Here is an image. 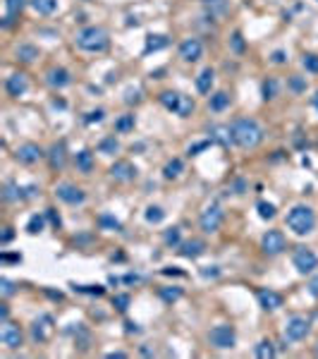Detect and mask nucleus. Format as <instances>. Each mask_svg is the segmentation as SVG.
I'll return each mask as SVG.
<instances>
[{"label":"nucleus","mask_w":318,"mask_h":359,"mask_svg":"<svg viewBox=\"0 0 318 359\" xmlns=\"http://www.w3.org/2000/svg\"><path fill=\"white\" fill-rule=\"evenodd\" d=\"M230 134L239 148H256L263 141V127L251 118H239L230 125Z\"/></svg>","instance_id":"f257e3e1"},{"label":"nucleus","mask_w":318,"mask_h":359,"mask_svg":"<svg viewBox=\"0 0 318 359\" xmlns=\"http://www.w3.org/2000/svg\"><path fill=\"white\" fill-rule=\"evenodd\" d=\"M74 46L79 48V50H84V53H103L110 46L108 31L100 27H84L77 31Z\"/></svg>","instance_id":"f03ea898"},{"label":"nucleus","mask_w":318,"mask_h":359,"mask_svg":"<svg viewBox=\"0 0 318 359\" xmlns=\"http://www.w3.org/2000/svg\"><path fill=\"white\" fill-rule=\"evenodd\" d=\"M287 228H290L294 235H309L313 228H316V213L311 206L306 203H299V206H294L290 213H287Z\"/></svg>","instance_id":"7ed1b4c3"},{"label":"nucleus","mask_w":318,"mask_h":359,"mask_svg":"<svg viewBox=\"0 0 318 359\" xmlns=\"http://www.w3.org/2000/svg\"><path fill=\"white\" fill-rule=\"evenodd\" d=\"M158 98H161V103H163L168 111L177 113V115H182V118H187V115L194 113V101L187 98V96H182V93H177V91H163Z\"/></svg>","instance_id":"20e7f679"},{"label":"nucleus","mask_w":318,"mask_h":359,"mask_svg":"<svg viewBox=\"0 0 318 359\" xmlns=\"http://www.w3.org/2000/svg\"><path fill=\"white\" fill-rule=\"evenodd\" d=\"M208 342L216 347V350H230V347H235L237 333H235V328H232V326L220 323V326H216V328H210Z\"/></svg>","instance_id":"39448f33"},{"label":"nucleus","mask_w":318,"mask_h":359,"mask_svg":"<svg viewBox=\"0 0 318 359\" xmlns=\"http://www.w3.org/2000/svg\"><path fill=\"white\" fill-rule=\"evenodd\" d=\"M292 264H294V268L299 271L301 276H306V273H313L318 268V257L309 247H297L294 254H292Z\"/></svg>","instance_id":"423d86ee"},{"label":"nucleus","mask_w":318,"mask_h":359,"mask_svg":"<svg viewBox=\"0 0 318 359\" xmlns=\"http://www.w3.org/2000/svg\"><path fill=\"white\" fill-rule=\"evenodd\" d=\"M220 223H223V209H220L218 203H210V206H206V209L201 211L199 225H201V230L206 232V235H213V232H218Z\"/></svg>","instance_id":"0eeeda50"},{"label":"nucleus","mask_w":318,"mask_h":359,"mask_svg":"<svg viewBox=\"0 0 318 359\" xmlns=\"http://www.w3.org/2000/svg\"><path fill=\"white\" fill-rule=\"evenodd\" d=\"M306 333H309V319H304V316H292L287 326H285V340L287 342H299L306 338Z\"/></svg>","instance_id":"6e6552de"},{"label":"nucleus","mask_w":318,"mask_h":359,"mask_svg":"<svg viewBox=\"0 0 318 359\" xmlns=\"http://www.w3.org/2000/svg\"><path fill=\"white\" fill-rule=\"evenodd\" d=\"M55 196L60 199V201L70 203V206H77V203H84V199H86V194L77 187V184H70V182H63L55 187Z\"/></svg>","instance_id":"1a4fd4ad"},{"label":"nucleus","mask_w":318,"mask_h":359,"mask_svg":"<svg viewBox=\"0 0 318 359\" xmlns=\"http://www.w3.org/2000/svg\"><path fill=\"white\" fill-rule=\"evenodd\" d=\"M261 247L268 257H275V254H282L285 247H287V242H285V235L280 230H268L261 239Z\"/></svg>","instance_id":"9d476101"},{"label":"nucleus","mask_w":318,"mask_h":359,"mask_svg":"<svg viewBox=\"0 0 318 359\" xmlns=\"http://www.w3.org/2000/svg\"><path fill=\"white\" fill-rule=\"evenodd\" d=\"M201 56H203V46H201L199 38L191 36L180 43V58L184 63H196V60H201Z\"/></svg>","instance_id":"9b49d317"},{"label":"nucleus","mask_w":318,"mask_h":359,"mask_svg":"<svg viewBox=\"0 0 318 359\" xmlns=\"http://www.w3.org/2000/svg\"><path fill=\"white\" fill-rule=\"evenodd\" d=\"M0 342L10 347V350H17L22 347V331H19L17 326H12V323H3V328H0Z\"/></svg>","instance_id":"f8f14e48"},{"label":"nucleus","mask_w":318,"mask_h":359,"mask_svg":"<svg viewBox=\"0 0 318 359\" xmlns=\"http://www.w3.org/2000/svg\"><path fill=\"white\" fill-rule=\"evenodd\" d=\"M43 156L45 153L41 151L38 144H24V146H19L17 153H15V158H17L19 163H24V166H34V163H38Z\"/></svg>","instance_id":"ddd939ff"},{"label":"nucleus","mask_w":318,"mask_h":359,"mask_svg":"<svg viewBox=\"0 0 318 359\" xmlns=\"http://www.w3.org/2000/svg\"><path fill=\"white\" fill-rule=\"evenodd\" d=\"M70 82H72V77L65 67H50L45 72V84L53 89H65V86H70Z\"/></svg>","instance_id":"4468645a"},{"label":"nucleus","mask_w":318,"mask_h":359,"mask_svg":"<svg viewBox=\"0 0 318 359\" xmlns=\"http://www.w3.org/2000/svg\"><path fill=\"white\" fill-rule=\"evenodd\" d=\"M110 177L118 180V182H132L136 177V166H132L129 161H118L110 168Z\"/></svg>","instance_id":"2eb2a0df"},{"label":"nucleus","mask_w":318,"mask_h":359,"mask_svg":"<svg viewBox=\"0 0 318 359\" xmlns=\"http://www.w3.org/2000/svg\"><path fill=\"white\" fill-rule=\"evenodd\" d=\"M5 89H8V93L12 96V98H19V96H24L29 89V82H27V74H12V77H8V82H5Z\"/></svg>","instance_id":"dca6fc26"},{"label":"nucleus","mask_w":318,"mask_h":359,"mask_svg":"<svg viewBox=\"0 0 318 359\" xmlns=\"http://www.w3.org/2000/svg\"><path fill=\"white\" fill-rule=\"evenodd\" d=\"M50 323H53V319H50L48 314L38 316L36 321H34V326H31V338L36 342H45L48 335H50Z\"/></svg>","instance_id":"f3484780"},{"label":"nucleus","mask_w":318,"mask_h":359,"mask_svg":"<svg viewBox=\"0 0 318 359\" xmlns=\"http://www.w3.org/2000/svg\"><path fill=\"white\" fill-rule=\"evenodd\" d=\"M256 297H258V304L263 306L266 312H278L282 306V297L275 290H258Z\"/></svg>","instance_id":"a211bd4d"},{"label":"nucleus","mask_w":318,"mask_h":359,"mask_svg":"<svg viewBox=\"0 0 318 359\" xmlns=\"http://www.w3.org/2000/svg\"><path fill=\"white\" fill-rule=\"evenodd\" d=\"M48 156V163L53 170H63L65 168V161H67V148H65V141H58L50 146V151L45 153Z\"/></svg>","instance_id":"6ab92c4d"},{"label":"nucleus","mask_w":318,"mask_h":359,"mask_svg":"<svg viewBox=\"0 0 318 359\" xmlns=\"http://www.w3.org/2000/svg\"><path fill=\"white\" fill-rule=\"evenodd\" d=\"M213 82H216V72L210 70V67H203L196 77V91L199 93H210L213 89Z\"/></svg>","instance_id":"aec40b11"},{"label":"nucleus","mask_w":318,"mask_h":359,"mask_svg":"<svg viewBox=\"0 0 318 359\" xmlns=\"http://www.w3.org/2000/svg\"><path fill=\"white\" fill-rule=\"evenodd\" d=\"M203 251H206V244H203L201 239H189V242H184L180 249V254L187 259H196V257H201Z\"/></svg>","instance_id":"412c9836"},{"label":"nucleus","mask_w":318,"mask_h":359,"mask_svg":"<svg viewBox=\"0 0 318 359\" xmlns=\"http://www.w3.org/2000/svg\"><path fill=\"white\" fill-rule=\"evenodd\" d=\"M22 8H24V0H5V10H8V17L3 19V27H5V29L12 27V22H15V17H17L19 12H22Z\"/></svg>","instance_id":"4be33fe9"},{"label":"nucleus","mask_w":318,"mask_h":359,"mask_svg":"<svg viewBox=\"0 0 318 359\" xmlns=\"http://www.w3.org/2000/svg\"><path fill=\"white\" fill-rule=\"evenodd\" d=\"M227 106H230V93L227 91H218V93H213V96H210L208 108L213 113H223Z\"/></svg>","instance_id":"5701e85b"},{"label":"nucleus","mask_w":318,"mask_h":359,"mask_svg":"<svg viewBox=\"0 0 318 359\" xmlns=\"http://www.w3.org/2000/svg\"><path fill=\"white\" fill-rule=\"evenodd\" d=\"M74 163H77V168H79L82 173H91V170H93V153H91L89 148H84V151L77 153Z\"/></svg>","instance_id":"b1692460"},{"label":"nucleus","mask_w":318,"mask_h":359,"mask_svg":"<svg viewBox=\"0 0 318 359\" xmlns=\"http://www.w3.org/2000/svg\"><path fill=\"white\" fill-rule=\"evenodd\" d=\"M182 170H184V163H182V158H173V161H168V166L163 168V175L168 180H175V177L182 175Z\"/></svg>","instance_id":"393cba45"},{"label":"nucleus","mask_w":318,"mask_h":359,"mask_svg":"<svg viewBox=\"0 0 318 359\" xmlns=\"http://www.w3.org/2000/svg\"><path fill=\"white\" fill-rule=\"evenodd\" d=\"M31 8L36 10L38 15H53L58 10V0H31Z\"/></svg>","instance_id":"a878e982"},{"label":"nucleus","mask_w":318,"mask_h":359,"mask_svg":"<svg viewBox=\"0 0 318 359\" xmlns=\"http://www.w3.org/2000/svg\"><path fill=\"white\" fill-rule=\"evenodd\" d=\"M218 141L223 146H230V141H232V134H230V127H210V141Z\"/></svg>","instance_id":"bb28decb"},{"label":"nucleus","mask_w":318,"mask_h":359,"mask_svg":"<svg viewBox=\"0 0 318 359\" xmlns=\"http://www.w3.org/2000/svg\"><path fill=\"white\" fill-rule=\"evenodd\" d=\"M38 58V48L36 46H29V43H24V46L17 48V60H22V63H34Z\"/></svg>","instance_id":"cd10ccee"},{"label":"nucleus","mask_w":318,"mask_h":359,"mask_svg":"<svg viewBox=\"0 0 318 359\" xmlns=\"http://www.w3.org/2000/svg\"><path fill=\"white\" fill-rule=\"evenodd\" d=\"M158 295H161V299H163V302L173 304V302H177V299L182 297V287H177V285H173V287H161V290H158Z\"/></svg>","instance_id":"c85d7f7f"},{"label":"nucleus","mask_w":318,"mask_h":359,"mask_svg":"<svg viewBox=\"0 0 318 359\" xmlns=\"http://www.w3.org/2000/svg\"><path fill=\"white\" fill-rule=\"evenodd\" d=\"M254 352H256V357H258V359H271V357H275V347H273L271 340H261V342H258V345L254 347Z\"/></svg>","instance_id":"c756f323"},{"label":"nucleus","mask_w":318,"mask_h":359,"mask_svg":"<svg viewBox=\"0 0 318 359\" xmlns=\"http://www.w3.org/2000/svg\"><path fill=\"white\" fill-rule=\"evenodd\" d=\"M168 46V36H146V53H153V50H161V48Z\"/></svg>","instance_id":"7c9ffc66"},{"label":"nucleus","mask_w":318,"mask_h":359,"mask_svg":"<svg viewBox=\"0 0 318 359\" xmlns=\"http://www.w3.org/2000/svg\"><path fill=\"white\" fill-rule=\"evenodd\" d=\"M134 129V115H120L118 120H115V132H120V134H125V132H132Z\"/></svg>","instance_id":"2f4dec72"},{"label":"nucleus","mask_w":318,"mask_h":359,"mask_svg":"<svg viewBox=\"0 0 318 359\" xmlns=\"http://www.w3.org/2000/svg\"><path fill=\"white\" fill-rule=\"evenodd\" d=\"M118 148H120V144H118V139H115V137L100 139V144H98V151H100V153H105V156H113Z\"/></svg>","instance_id":"473e14b6"},{"label":"nucleus","mask_w":318,"mask_h":359,"mask_svg":"<svg viewBox=\"0 0 318 359\" xmlns=\"http://www.w3.org/2000/svg\"><path fill=\"white\" fill-rule=\"evenodd\" d=\"M278 96V79L275 77H268L263 82V98L266 101H271V98H275Z\"/></svg>","instance_id":"72a5a7b5"},{"label":"nucleus","mask_w":318,"mask_h":359,"mask_svg":"<svg viewBox=\"0 0 318 359\" xmlns=\"http://www.w3.org/2000/svg\"><path fill=\"white\" fill-rule=\"evenodd\" d=\"M301 65H304V70L311 74H318V56L316 53H306V56L301 58Z\"/></svg>","instance_id":"f704fd0d"},{"label":"nucleus","mask_w":318,"mask_h":359,"mask_svg":"<svg viewBox=\"0 0 318 359\" xmlns=\"http://www.w3.org/2000/svg\"><path fill=\"white\" fill-rule=\"evenodd\" d=\"M180 237H182L180 228H170V230H165V235H163L168 247H180Z\"/></svg>","instance_id":"c9c22d12"},{"label":"nucleus","mask_w":318,"mask_h":359,"mask_svg":"<svg viewBox=\"0 0 318 359\" xmlns=\"http://www.w3.org/2000/svg\"><path fill=\"white\" fill-rule=\"evenodd\" d=\"M163 218H165V211L161 206H148L146 209V221L148 223H161Z\"/></svg>","instance_id":"e433bc0d"},{"label":"nucleus","mask_w":318,"mask_h":359,"mask_svg":"<svg viewBox=\"0 0 318 359\" xmlns=\"http://www.w3.org/2000/svg\"><path fill=\"white\" fill-rule=\"evenodd\" d=\"M5 201H15V199H22V189H19L15 182H8L5 184Z\"/></svg>","instance_id":"4c0bfd02"},{"label":"nucleus","mask_w":318,"mask_h":359,"mask_svg":"<svg viewBox=\"0 0 318 359\" xmlns=\"http://www.w3.org/2000/svg\"><path fill=\"white\" fill-rule=\"evenodd\" d=\"M43 225H45L43 216H31V218H29V225H27V230L31 232V235H36V232H41V230H43Z\"/></svg>","instance_id":"58836bf2"},{"label":"nucleus","mask_w":318,"mask_h":359,"mask_svg":"<svg viewBox=\"0 0 318 359\" xmlns=\"http://www.w3.org/2000/svg\"><path fill=\"white\" fill-rule=\"evenodd\" d=\"M256 209H258V216H261V218H266V221H268V218H275V206H273V203L258 201V206H256Z\"/></svg>","instance_id":"ea45409f"},{"label":"nucleus","mask_w":318,"mask_h":359,"mask_svg":"<svg viewBox=\"0 0 318 359\" xmlns=\"http://www.w3.org/2000/svg\"><path fill=\"white\" fill-rule=\"evenodd\" d=\"M129 302H132V299H129V295H115V297H113V306H115L118 312H127Z\"/></svg>","instance_id":"a19ab883"},{"label":"nucleus","mask_w":318,"mask_h":359,"mask_svg":"<svg viewBox=\"0 0 318 359\" xmlns=\"http://www.w3.org/2000/svg\"><path fill=\"white\" fill-rule=\"evenodd\" d=\"M74 290H77V292H84V295H96V297L103 295V287L100 285H74Z\"/></svg>","instance_id":"79ce46f5"},{"label":"nucleus","mask_w":318,"mask_h":359,"mask_svg":"<svg viewBox=\"0 0 318 359\" xmlns=\"http://www.w3.org/2000/svg\"><path fill=\"white\" fill-rule=\"evenodd\" d=\"M290 89H292L294 93L306 91V79H304V77H297V74H294V77L290 79Z\"/></svg>","instance_id":"37998d69"},{"label":"nucleus","mask_w":318,"mask_h":359,"mask_svg":"<svg viewBox=\"0 0 318 359\" xmlns=\"http://www.w3.org/2000/svg\"><path fill=\"white\" fill-rule=\"evenodd\" d=\"M0 292H3V297H12V295H15V285H12V280H8V278H0Z\"/></svg>","instance_id":"c03bdc74"},{"label":"nucleus","mask_w":318,"mask_h":359,"mask_svg":"<svg viewBox=\"0 0 318 359\" xmlns=\"http://www.w3.org/2000/svg\"><path fill=\"white\" fill-rule=\"evenodd\" d=\"M100 225H105V228H113V230H122V225H120V221H115V218H110V216H100Z\"/></svg>","instance_id":"a18cd8bd"},{"label":"nucleus","mask_w":318,"mask_h":359,"mask_svg":"<svg viewBox=\"0 0 318 359\" xmlns=\"http://www.w3.org/2000/svg\"><path fill=\"white\" fill-rule=\"evenodd\" d=\"M232 48H235V53H242V50H244V38H242L239 31L232 34Z\"/></svg>","instance_id":"49530a36"},{"label":"nucleus","mask_w":318,"mask_h":359,"mask_svg":"<svg viewBox=\"0 0 318 359\" xmlns=\"http://www.w3.org/2000/svg\"><path fill=\"white\" fill-rule=\"evenodd\" d=\"M103 115H105V113L100 111H91L89 115H86V118H84V122H86V125H93V122H100V120H103Z\"/></svg>","instance_id":"de8ad7c7"},{"label":"nucleus","mask_w":318,"mask_h":359,"mask_svg":"<svg viewBox=\"0 0 318 359\" xmlns=\"http://www.w3.org/2000/svg\"><path fill=\"white\" fill-rule=\"evenodd\" d=\"M125 101H127V103H139V101H141V91H139V89H127V93H125Z\"/></svg>","instance_id":"09e8293b"},{"label":"nucleus","mask_w":318,"mask_h":359,"mask_svg":"<svg viewBox=\"0 0 318 359\" xmlns=\"http://www.w3.org/2000/svg\"><path fill=\"white\" fill-rule=\"evenodd\" d=\"M45 216L50 218V223H53V228H60V225H63V221H60V216L55 213V209H48V211H45Z\"/></svg>","instance_id":"8fccbe9b"},{"label":"nucleus","mask_w":318,"mask_h":359,"mask_svg":"<svg viewBox=\"0 0 318 359\" xmlns=\"http://www.w3.org/2000/svg\"><path fill=\"white\" fill-rule=\"evenodd\" d=\"M210 141H199V144H194V146H189V156H194V153H199V151H203V148H208Z\"/></svg>","instance_id":"3c124183"},{"label":"nucleus","mask_w":318,"mask_h":359,"mask_svg":"<svg viewBox=\"0 0 318 359\" xmlns=\"http://www.w3.org/2000/svg\"><path fill=\"white\" fill-rule=\"evenodd\" d=\"M12 237H15V232H12V228H5V232H3V237H0V244L5 247V244H8V242H10Z\"/></svg>","instance_id":"603ef678"},{"label":"nucleus","mask_w":318,"mask_h":359,"mask_svg":"<svg viewBox=\"0 0 318 359\" xmlns=\"http://www.w3.org/2000/svg\"><path fill=\"white\" fill-rule=\"evenodd\" d=\"M201 276H203V278H216V276H218V268H216V266L203 268V271H201Z\"/></svg>","instance_id":"864d4df0"},{"label":"nucleus","mask_w":318,"mask_h":359,"mask_svg":"<svg viewBox=\"0 0 318 359\" xmlns=\"http://www.w3.org/2000/svg\"><path fill=\"white\" fill-rule=\"evenodd\" d=\"M285 60H287V56H285V50H275V53H273V63L282 65Z\"/></svg>","instance_id":"5fc2aeb1"},{"label":"nucleus","mask_w":318,"mask_h":359,"mask_svg":"<svg viewBox=\"0 0 318 359\" xmlns=\"http://www.w3.org/2000/svg\"><path fill=\"white\" fill-rule=\"evenodd\" d=\"M309 292H311L313 297H318V276H316V278H313V280L309 283Z\"/></svg>","instance_id":"6e6d98bb"},{"label":"nucleus","mask_w":318,"mask_h":359,"mask_svg":"<svg viewBox=\"0 0 318 359\" xmlns=\"http://www.w3.org/2000/svg\"><path fill=\"white\" fill-rule=\"evenodd\" d=\"M19 254H12V257H10V254H3V261H19Z\"/></svg>","instance_id":"4d7b16f0"},{"label":"nucleus","mask_w":318,"mask_h":359,"mask_svg":"<svg viewBox=\"0 0 318 359\" xmlns=\"http://www.w3.org/2000/svg\"><path fill=\"white\" fill-rule=\"evenodd\" d=\"M136 280H139V276H132V273L125 276V283H136Z\"/></svg>","instance_id":"13d9d810"},{"label":"nucleus","mask_w":318,"mask_h":359,"mask_svg":"<svg viewBox=\"0 0 318 359\" xmlns=\"http://www.w3.org/2000/svg\"><path fill=\"white\" fill-rule=\"evenodd\" d=\"M108 357H110V359H115V357H127V354H125V352H110Z\"/></svg>","instance_id":"bf43d9fd"},{"label":"nucleus","mask_w":318,"mask_h":359,"mask_svg":"<svg viewBox=\"0 0 318 359\" xmlns=\"http://www.w3.org/2000/svg\"><path fill=\"white\" fill-rule=\"evenodd\" d=\"M311 103H313V106H316V108H318V91H316V96L311 98Z\"/></svg>","instance_id":"052dcab7"},{"label":"nucleus","mask_w":318,"mask_h":359,"mask_svg":"<svg viewBox=\"0 0 318 359\" xmlns=\"http://www.w3.org/2000/svg\"><path fill=\"white\" fill-rule=\"evenodd\" d=\"M316 354H318V345H316Z\"/></svg>","instance_id":"680f3d73"}]
</instances>
